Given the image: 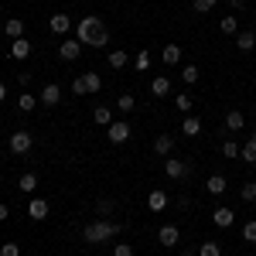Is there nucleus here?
<instances>
[{
  "label": "nucleus",
  "mask_w": 256,
  "mask_h": 256,
  "mask_svg": "<svg viewBox=\"0 0 256 256\" xmlns=\"http://www.w3.org/2000/svg\"><path fill=\"white\" fill-rule=\"evenodd\" d=\"M72 92H76V96H86V92H89V89H86V79H72Z\"/></svg>",
  "instance_id": "a19ab883"
},
{
  "label": "nucleus",
  "mask_w": 256,
  "mask_h": 256,
  "mask_svg": "<svg viewBox=\"0 0 256 256\" xmlns=\"http://www.w3.org/2000/svg\"><path fill=\"white\" fill-rule=\"evenodd\" d=\"M92 120H96L99 126H110V123H113V110H110V106H96V110H92Z\"/></svg>",
  "instance_id": "a878e982"
},
{
  "label": "nucleus",
  "mask_w": 256,
  "mask_h": 256,
  "mask_svg": "<svg viewBox=\"0 0 256 256\" xmlns=\"http://www.w3.org/2000/svg\"><path fill=\"white\" fill-rule=\"evenodd\" d=\"M76 34H79L82 48H86V44H92V48H102V44L110 41V31L102 28V20H99L96 14H89V18H82L79 24H76Z\"/></svg>",
  "instance_id": "f257e3e1"
},
{
  "label": "nucleus",
  "mask_w": 256,
  "mask_h": 256,
  "mask_svg": "<svg viewBox=\"0 0 256 256\" xmlns=\"http://www.w3.org/2000/svg\"><path fill=\"white\" fill-rule=\"evenodd\" d=\"M147 208H150V212H164V208H168V195H164L160 188H154V192L147 195Z\"/></svg>",
  "instance_id": "4468645a"
},
{
  "label": "nucleus",
  "mask_w": 256,
  "mask_h": 256,
  "mask_svg": "<svg viewBox=\"0 0 256 256\" xmlns=\"http://www.w3.org/2000/svg\"><path fill=\"white\" fill-rule=\"evenodd\" d=\"M31 147H34V137L28 130H14L10 134V154H28Z\"/></svg>",
  "instance_id": "7ed1b4c3"
},
{
  "label": "nucleus",
  "mask_w": 256,
  "mask_h": 256,
  "mask_svg": "<svg viewBox=\"0 0 256 256\" xmlns=\"http://www.w3.org/2000/svg\"><path fill=\"white\" fill-rule=\"evenodd\" d=\"M7 216H10V208H7V205L0 202V222H7Z\"/></svg>",
  "instance_id": "37998d69"
},
{
  "label": "nucleus",
  "mask_w": 256,
  "mask_h": 256,
  "mask_svg": "<svg viewBox=\"0 0 256 256\" xmlns=\"http://www.w3.org/2000/svg\"><path fill=\"white\" fill-rule=\"evenodd\" d=\"M181 79L188 82V86H195V82L202 79V76H198V65H184V68H181Z\"/></svg>",
  "instance_id": "c756f323"
},
{
  "label": "nucleus",
  "mask_w": 256,
  "mask_h": 256,
  "mask_svg": "<svg viewBox=\"0 0 256 256\" xmlns=\"http://www.w3.org/2000/svg\"><path fill=\"white\" fill-rule=\"evenodd\" d=\"M79 55H82V41H79V38H65V41L58 44V58H62V62H76Z\"/></svg>",
  "instance_id": "39448f33"
},
{
  "label": "nucleus",
  "mask_w": 256,
  "mask_h": 256,
  "mask_svg": "<svg viewBox=\"0 0 256 256\" xmlns=\"http://www.w3.org/2000/svg\"><path fill=\"white\" fill-rule=\"evenodd\" d=\"M28 216L34 218V222H44V218L52 216V212H48V202H44V198H31V202H28Z\"/></svg>",
  "instance_id": "6e6552de"
},
{
  "label": "nucleus",
  "mask_w": 256,
  "mask_h": 256,
  "mask_svg": "<svg viewBox=\"0 0 256 256\" xmlns=\"http://www.w3.org/2000/svg\"><path fill=\"white\" fill-rule=\"evenodd\" d=\"M205 188H208V195H222V192L229 188V181H226L222 174H212L208 181H205Z\"/></svg>",
  "instance_id": "aec40b11"
},
{
  "label": "nucleus",
  "mask_w": 256,
  "mask_h": 256,
  "mask_svg": "<svg viewBox=\"0 0 256 256\" xmlns=\"http://www.w3.org/2000/svg\"><path fill=\"white\" fill-rule=\"evenodd\" d=\"M164 174L171 178V181H178V178H188V174H192V164H184L181 158H168V160H164Z\"/></svg>",
  "instance_id": "20e7f679"
},
{
  "label": "nucleus",
  "mask_w": 256,
  "mask_h": 256,
  "mask_svg": "<svg viewBox=\"0 0 256 256\" xmlns=\"http://www.w3.org/2000/svg\"><path fill=\"white\" fill-rule=\"evenodd\" d=\"M212 222H216L218 229H229V226L236 222V212H232V208H216V212H212Z\"/></svg>",
  "instance_id": "ddd939ff"
},
{
  "label": "nucleus",
  "mask_w": 256,
  "mask_h": 256,
  "mask_svg": "<svg viewBox=\"0 0 256 256\" xmlns=\"http://www.w3.org/2000/svg\"><path fill=\"white\" fill-rule=\"evenodd\" d=\"M239 195H242V202H256V181H246L239 188Z\"/></svg>",
  "instance_id": "473e14b6"
},
{
  "label": "nucleus",
  "mask_w": 256,
  "mask_h": 256,
  "mask_svg": "<svg viewBox=\"0 0 256 256\" xmlns=\"http://www.w3.org/2000/svg\"><path fill=\"white\" fill-rule=\"evenodd\" d=\"M150 52H147V48H144V52H137V58H134V65H137V72H147V68H150Z\"/></svg>",
  "instance_id": "c85d7f7f"
},
{
  "label": "nucleus",
  "mask_w": 256,
  "mask_h": 256,
  "mask_svg": "<svg viewBox=\"0 0 256 256\" xmlns=\"http://www.w3.org/2000/svg\"><path fill=\"white\" fill-rule=\"evenodd\" d=\"M38 102H41V99L34 96V92H20V99H18V110H20V113H31V110H34Z\"/></svg>",
  "instance_id": "5701e85b"
},
{
  "label": "nucleus",
  "mask_w": 256,
  "mask_h": 256,
  "mask_svg": "<svg viewBox=\"0 0 256 256\" xmlns=\"http://www.w3.org/2000/svg\"><path fill=\"white\" fill-rule=\"evenodd\" d=\"M222 154H226V158H239V144L226 140V144H222Z\"/></svg>",
  "instance_id": "58836bf2"
},
{
  "label": "nucleus",
  "mask_w": 256,
  "mask_h": 256,
  "mask_svg": "<svg viewBox=\"0 0 256 256\" xmlns=\"http://www.w3.org/2000/svg\"><path fill=\"white\" fill-rule=\"evenodd\" d=\"M192 7H195V14H208V10H216V0H192Z\"/></svg>",
  "instance_id": "72a5a7b5"
},
{
  "label": "nucleus",
  "mask_w": 256,
  "mask_h": 256,
  "mask_svg": "<svg viewBox=\"0 0 256 256\" xmlns=\"http://www.w3.org/2000/svg\"><path fill=\"white\" fill-rule=\"evenodd\" d=\"M28 55H31V41H28V38H18V41H10V58L24 62Z\"/></svg>",
  "instance_id": "f8f14e48"
},
{
  "label": "nucleus",
  "mask_w": 256,
  "mask_h": 256,
  "mask_svg": "<svg viewBox=\"0 0 256 256\" xmlns=\"http://www.w3.org/2000/svg\"><path fill=\"white\" fill-rule=\"evenodd\" d=\"M154 150H158L160 158H168V154L174 150V137H171V134H160V137L154 140Z\"/></svg>",
  "instance_id": "dca6fc26"
},
{
  "label": "nucleus",
  "mask_w": 256,
  "mask_h": 256,
  "mask_svg": "<svg viewBox=\"0 0 256 256\" xmlns=\"http://www.w3.org/2000/svg\"><path fill=\"white\" fill-rule=\"evenodd\" d=\"M41 106H58L62 102V86H55V82H48L44 89H41Z\"/></svg>",
  "instance_id": "1a4fd4ad"
},
{
  "label": "nucleus",
  "mask_w": 256,
  "mask_h": 256,
  "mask_svg": "<svg viewBox=\"0 0 256 256\" xmlns=\"http://www.w3.org/2000/svg\"><path fill=\"white\" fill-rule=\"evenodd\" d=\"M236 48L242 52V55H250V52L256 48V31H253V28H246V31H239V34H236Z\"/></svg>",
  "instance_id": "9b49d317"
},
{
  "label": "nucleus",
  "mask_w": 256,
  "mask_h": 256,
  "mask_svg": "<svg viewBox=\"0 0 256 256\" xmlns=\"http://www.w3.org/2000/svg\"><path fill=\"white\" fill-rule=\"evenodd\" d=\"M239 160H246V164H256V137H250L242 147H239Z\"/></svg>",
  "instance_id": "6ab92c4d"
},
{
  "label": "nucleus",
  "mask_w": 256,
  "mask_h": 256,
  "mask_svg": "<svg viewBox=\"0 0 256 256\" xmlns=\"http://www.w3.org/2000/svg\"><path fill=\"white\" fill-rule=\"evenodd\" d=\"M120 229H123V226H116V222L96 218V222H89V226H86L82 239H86V242H92V246H99V242H110V239H116V236H120Z\"/></svg>",
  "instance_id": "f03ea898"
},
{
  "label": "nucleus",
  "mask_w": 256,
  "mask_h": 256,
  "mask_svg": "<svg viewBox=\"0 0 256 256\" xmlns=\"http://www.w3.org/2000/svg\"><path fill=\"white\" fill-rule=\"evenodd\" d=\"M113 256H134V246L130 242H116L113 246Z\"/></svg>",
  "instance_id": "4c0bfd02"
},
{
  "label": "nucleus",
  "mask_w": 256,
  "mask_h": 256,
  "mask_svg": "<svg viewBox=\"0 0 256 256\" xmlns=\"http://www.w3.org/2000/svg\"><path fill=\"white\" fill-rule=\"evenodd\" d=\"M18 188L24 192V195H34V188H38V174H34V171H28V174H20Z\"/></svg>",
  "instance_id": "a211bd4d"
},
{
  "label": "nucleus",
  "mask_w": 256,
  "mask_h": 256,
  "mask_svg": "<svg viewBox=\"0 0 256 256\" xmlns=\"http://www.w3.org/2000/svg\"><path fill=\"white\" fill-rule=\"evenodd\" d=\"M48 28H52V34H68V28H72V18H68V14H52V18H48Z\"/></svg>",
  "instance_id": "9d476101"
},
{
  "label": "nucleus",
  "mask_w": 256,
  "mask_h": 256,
  "mask_svg": "<svg viewBox=\"0 0 256 256\" xmlns=\"http://www.w3.org/2000/svg\"><path fill=\"white\" fill-rule=\"evenodd\" d=\"M174 106L181 110V113H192V106H195V99H192V92H181V96H174Z\"/></svg>",
  "instance_id": "bb28decb"
},
{
  "label": "nucleus",
  "mask_w": 256,
  "mask_h": 256,
  "mask_svg": "<svg viewBox=\"0 0 256 256\" xmlns=\"http://www.w3.org/2000/svg\"><path fill=\"white\" fill-rule=\"evenodd\" d=\"M96 208H99V216L106 218V216H110V212H113V208H116V205H113V202H110V198H102V202H99Z\"/></svg>",
  "instance_id": "ea45409f"
},
{
  "label": "nucleus",
  "mask_w": 256,
  "mask_h": 256,
  "mask_svg": "<svg viewBox=\"0 0 256 256\" xmlns=\"http://www.w3.org/2000/svg\"><path fill=\"white\" fill-rule=\"evenodd\" d=\"M0 256H20V246L18 242H4L0 246Z\"/></svg>",
  "instance_id": "c9c22d12"
},
{
  "label": "nucleus",
  "mask_w": 256,
  "mask_h": 256,
  "mask_svg": "<svg viewBox=\"0 0 256 256\" xmlns=\"http://www.w3.org/2000/svg\"><path fill=\"white\" fill-rule=\"evenodd\" d=\"M4 34L10 41H18V38H24V20H18V18H10L7 24H4Z\"/></svg>",
  "instance_id": "2eb2a0df"
},
{
  "label": "nucleus",
  "mask_w": 256,
  "mask_h": 256,
  "mask_svg": "<svg viewBox=\"0 0 256 256\" xmlns=\"http://www.w3.org/2000/svg\"><path fill=\"white\" fill-rule=\"evenodd\" d=\"M4 99H7V86L0 82V102H4Z\"/></svg>",
  "instance_id": "a18cd8bd"
},
{
  "label": "nucleus",
  "mask_w": 256,
  "mask_h": 256,
  "mask_svg": "<svg viewBox=\"0 0 256 256\" xmlns=\"http://www.w3.org/2000/svg\"><path fill=\"white\" fill-rule=\"evenodd\" d=\"M106 137L113 140V144H126V140H130V123L113 120V123H110V130H106Z\"/></svg>",
  "instance_id": "423d86ee"
},
{
  "label": "nucleus",
  "mask_w": 256,
  "mask_h": 256,
  "mask_svg": "<svg viewBox=\"0 0 256 256\" xmlns=\"http://www.w3.org/2000/svg\"><path fill=\"white\" fill-rule=\"evenodd\" d=\"M116 106H120V113H130V110L137 106V99L130 96V92H123V96H120V102H116Z\"/></svg>",
  "instance_id": "f704fd0d"
},
{
  "label": "nucleus",
  "mask_w": 256,
  "mask_h": 256,
  "mask_svg": "<svg viewBox=\"0 0 256 256\" xmlns=\"http://www.w3.org/2000/svg\"><path fill=\"white\" fill-rule=\"evenodd\" d=\"M242 126H246V116H242L239 110H229V113H226V130L232 134V130H242Z\"/></svg>",
  "instance_id": "f3484780"
},
{
  "label": "nucleus",
  "mask_w": 256,
  "mask_h": 256,
  "mask_svg": "<svg viewBox=\"0 0 256 256\" xmlns=\"http://www.w3.org/2000/svg\"><path fill=\"white\" fill-rule=\"evenodd\" d=\"M226 4H229V7H242L246 0H226Z\"/></svg>",
  "instance_id": "c03bdc74"
},
{
  "label": "nucleus",
  "mask_w": 256,
  "mask_h": 256,
  "mask_svg": "<svg viewBox=\"0 0 256 256\" xmlns=\"http://www.w3.org/2000/svg\"><path fill=\"white\" fill-rule=\"evenodd\" d=\"M126 52H123V48H120V52H110V65H113V68H126Z\"/></svg>",
  "instance_id": "7c9ffc66"
},
{
  "label": "nucleus",
  "mask_w": 256,
  "mask_h": 256,
  "mask_svg": "<svg viewBox=\"0 0 256 256\" xmlns=\"http://www.w3.org/2000/svg\"><path fill=\"white\" fill-rule=\"evenodd\" d=\"M82 79H86V89H89V92H99V89H102V79H99L96 72H82Z\"/></svg>",
  "instance_id": "cd10ccee"
},
{
  "label": "nucleus",
  "mask_w": 256,
  "mask_h": 256,
  "mask_svg": "<svg viewBox=\"0 0 256 256\" xmlns=\"http://www.w3.org/2000/svg\"><path fill=\"white\" fill-rule=\"evenodd\" d=\"M198 256H222V250H218V242L205 239V242H202V250H198Z\"/></svg>",
  "instance_id": "2f4dec72"
},
{
  "label": "nucleus",
  "mask_w": 256,
  "mask_h": 256,
  "mask_svg": "<svg viewBox=\"0 0 256 256\" xmlns=\"http://www.w3.org/2000/svg\"><path fill=\"white\" fill-rule=\"evenodd\" d=\"M181 55H184V52H181V44H168V48L160 52L164 65H178V62H181Z\"/></svg>",
  "instance_id": "4be33fe9"
},
{
  "label": "nucleus",
  "mask_w": 256,
  "mask_h": 256,
  "mask_svg": "<svg viewBox=\"0 0 256 256\" xmlns=\"http://www.w3.org/2000/svg\"><path fill=\"white\" fill-rule=\"evenodd\" d=\"M158 242H160V246H168V250H171V246H178V242H181L178 226H160V229H158Z\"/></svg>",
  "instance_id": "0eeeda50"
},
{
  "label": "nucleus",
  "mask_w": 256,
  "mask_h": 256,
  "mask_svg": "<svg viewBox=\"0 0 256 256\" xmlns=\"http://www.w3.org/2000/svg\"><path fill=\"white\" fill-rule=\"evenodd\" d=\"M178 256H195V253H178Z\"/></svg>",
  "instance_id": "49530a36"
},
{
  "label": "nucleus",
  "mask_w": 256,
  "mask_h": 256,
  "mask_svg": "<svg viewBox=\"0 0 256 256\" xmlns=\"http://www.w3.org/2000/svg\"><path fill=\"white\" fill-rule=\"evenodd\" d=\"M242 239H246V242H256V222H246V226H242Z\"/></svg>",
  "instance_id": "e433bc0d"
},
{
  "label": "nucleus",
  "mask_w": 256,
  "mask_h": 256,
  "mask_svg": "<svg viewBox=\"0 0 256 256\" xmlns=\"http://www.w3.org/2000/svg\"><path fill=\"white\" fill-rule=\"evenodd\" d=\"M18 82L24 86V92H28V89H31V72H20V76H18Z\"/></svg>",
  "instance_id": "79ce46f5"
},
{
  "label": "nucleus",
  "mask_w": 256,
  "mask_h": 256,
  "mask_svg": "<svg viewBox=\"0 0 256 256\" xmlns=\"http://www.w3.org/2000/svg\"><path fill=\"white\" fill-rule=\"evenodd\" d=\"M181 134H184V137H198V134H202V120H198V116H184Z\"/></svg>",
  "instance_id": "412c9836"
},
{
  "label": "nucleus",
  "mask_w": 256,
  "mask_h": 256,
  "mask_svg": "<svg viewBox=\"0 0 256 256\" xmlns=\"http://www.w3.org/2000/svg\"><path fill=\"white\" fill-rule=\"evenodd\" d=\"M218 31H222V34H239V18L226 14V18L218 20Z\"/></svg>",
  "instance_id": "b1692460"
},
{
  "label": "nucleus",
  "mask_w": 256,
  "mask_h": 256,
  "mask_svg": "<svg viewBox=\"0 0 256 256\" xmlns=\"http://www.w3.org/2000/svg\"><path fill=\"white\" fill-rule=\"evenodd\" d=\"M150 92H154V96H168V92H171V79H168V76H158V79L150 82Z\"/></svg>",
  "instance_id": "393cba45"
}]
</instances>
